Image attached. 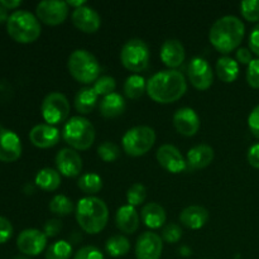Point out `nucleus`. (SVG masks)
<instances>
[{"label":"nucleus","instance_id":"f257e3e1","mask_svg":"<svg viewBox=\"0 0 259 259\" xmlns=\"http://www.w3.org/2000/svg\"><path fill=\"white\" fill-rule=\"evenodd\" d=\"M186 91L187 82L181 71H159L147 81V94L158 104L176 103Z\"/></svg>","mask_w":259,"mask_h":259},{"label":"nucleus","instance_id":"f03ea898","mask_svg":"<svg viewBox=\"0 0 259 259\" xmlns=\"http://www.w3.org/2000/svg\"><path fill=\"white\" fill-rule=\"evenodd\" d=\"M244 33L245 27L239 18L225 15L211 25L209 40L218 52L228 55L239 47L244 38Z\"/></svg>","mask_w":259,"mask_h":259},{"label":"nucleus","instance_id":"7ed1b4c3","mask_svg":"<svg viewBox=\"0 0 259 259\" xmlns=\"http://www.w3.org/2000/svg\"><path fill=\"white\" fill-rule=\"evenodd\" d=\"M108 219V206L101 199L86 196L78 200L76 206V220L85 233L98 234L106 227Z\"/></svg>","mask_w":259,"mask_h":259},{"label":"nucleus","instance_id":"20e7f679","mask_svg":"<svg viewBox=\"0 0 259 259\" xmlns=\"http://www.w3.org/2000/svg\"><path fill=\"white\" fill-rule=\"evenodd\" d=\"M7 29L18 43H32L40 35V24L37 17L27 10H17L9 15Z\"/></svg>","mask_w":259,"mask_h":259},{"label":"nucleus","instance_id":"39448f33","mask_svg":"<svg viewBox=\"0 0 259 259\" xmlns=\"http://www.w3.org/2000/svg\"><path fill=\"white\" fill-rule=\"evenodd\" d=\"M67 68L70 75L81 83H93L100 76L101 67L93 53L86 50H76L68 57Z\"/></svg>","mask_w":259,"mask_h":259},{"label":"nucleus","instance_id":"423d86ee","mask_svg":"<svg viewBox=\"0 0 259 259\" xmlns=\"http://www.w3.org/2000/svg\"><path fill=\"white\" fill-rule=\"evenodd\" d=\"M95 128L83 116H72L62 129V138L72 149L86 151L95 141Z\"/></svg>","mask_w":259,"mask_h":259},{"label":"nucleus","instance_id":"0eeeda50","mask_svg":"<svg viewBox=\"0 0 259 259\" xmlns=\"http://www.w3.org/2000/svg\"><path fill=\"white\" fill-rule=\"evenodd\" d=\"M156 143V132L147 125H138L125 132L121 146L128 156L141 157L148 153Z\"/></svg>","mask_w":259,"mask_h":259},{"label":"nucleus","instance_id":"6e6552de","mask_svg":"<svg viewBox=\"0 0 259 259\" xmlns=\"http://www.w3.org/2000/svg\"><path fill=\"white\" fill-rule=\"evenodd\" d=\"M120 61L126 70L142 72L149 65V50L144 40L139 38L129 39L120 51Z\"/></svg>","mask_w":259,"mask_h":259},{"label":"nucleus","instance_id":"1a4fd4ad","mask_svg":"<svg viewBox=\"0 0 259 259\" xmlns=\"http://www.w3.org/2000/svg\"><path fill=\"white\" fill-rule=\"evenodd\" d=\"M40 111L47 124L57 125L67 119L70 114V103L63 94L51 93L43 99Z\"/></svg>","mask_w":259,"mask_h":259},{"label":"nucleus","instance_id":"9d476101","mask_svg":"<svg viewBox=\"0 0 259 259\" xmlns=\"http://www.w3.org/2000/svg\"><path fill=\"white\" fill-rule=\"evenodd\" d=\"M37 18L47 25L62 24L68 17V5L66 2L45 0L35 8Z\"/></svg>","mask_w":259,"mask_h":259},{"label":"nucleus","instance_id":"9b49d317","mask_svg":"<svg viewBox=\"0 0 259 259\" xmlns=\"http://www.w3.org/2000/svg\"><path fill=\"white\" fill-rule=\"evenodd\" d=\"M187 75H189L191 85L201 91L207 90L214 81L211 66L202 57H194L190 61L189 67H187Z\"/></svg>","mask_w":259,"mask_h":259},{"label":"nucleus","instance_id":"f8f14e48","mask_svg":"<svg viewBox=\"0 0 259 259\" xmlns=\"http://www.w3.org/2000/svg\"><path fill=\"white\" fill-rule=\"evenodd\" d=\"M47 237L38 229H25L18 235L17 247L24 255H38L46 249Z\"/></svg>","mask_w":259,"mask_h":259},{"label":"nucleus","instance_id":"ddd939ff","mask_svg":"<svg viewBox=\"0 0 259 259\" xmlns=\"http://www.w3.org/2000/svg\"><path fill=\"white\" fill-rule=\"evenodd\" d=\"M162 250H163V240L156 233L144 232L137 239V259H161Z\"/></svg>","mask_w":259,"mask_h":259},{"label":"nucleus","instance_id":"4468645a","mask_svg":"<svg viewBox=\"0 0 259 259\" xmlns=\"http://www.w3.org/2000/svg\"><path fill=\"white\" fill-rule=\"evenodd\" d=\"M157 161L159 166L171 174H181L187 168V162L181 152L172 144H163L157 151Z\"/></svg>","mask_w":259,"mask_h":259},{"label":"nucleus","instance_id":"2eb2a0df","mask_svg":"<svg viewBox=\"0 0 259 259\" xmlns=\"http://www.w3.org/2000/svg\"><path fill=\"white\" fill-rule=\"evenodd\" d=\"M22 156V142L10 129L0 125V161L14 162Z\"/></svg>","mask_w":259,"mask_h":259},{"label":"nucleus","instance_id":"dca6fc26","mask_svg":"<svg viewBox=\"0 0 259 259\" xmlns=\"http://www.w3.org/2000/svg\"><path fill=\"white\" fill-rule=\"evenodd\" d=\"M56 166L60 175L76 177L82 171V159L75 149L62 148L56 154Z\"/></svg>","mask_w":259,"mask_h":259},{"label":"nucleus","instance_id":"f3484780","mask_svg":"<svg viewBox=\"0 0 259 259\" xmlns=\"http://www.w3.org/2000/svg\"><path fill=\"white\" fill-rule=\"evenodd\" d=\"M71 18H72L73 25L83 33L98 32L101 25V18L99 13L88 5L73 9Z\"/></svg>","mask_w":259,"mask_h":259},{"label":"nucleus","instance_id":"a211bd4d","mask_svg":"<svg viewBox=\"0 0 259 259\" xmlns=\"http://www.w3.org/2000/svg\"><path fill=\"white\" fill-rule=\"evenodd\" d=\"M174 125L182 136L192 137L199 132L200 118L194 109L181 108L175 113Z\"/></svg>","mask_w":259,"mask_h":259},{"label":"nucleus","instance_id":"6ab92c4d","mask_svg":"<svg viewBox=\"0 0 259 259\" xmlns=\"http://www.w3.org/2000/svg\"><path fill=\"white\" fill-rule=\"evenodd\" d=\"M29 141L37 148H52L60 141V132L50 124H38L29 132Z\"/></svg>","mask_w":259,"mask_h":259},{"label":"nucleus","instance_id":"aec40b11","mask_svg":"<svg viewBox=\"0 0 259 259\" xmlns=\"http://www.w3.org/2000/svg\"><path fill=\"white\" fill-rule=\"evenodd\" d=\"M159 56H161L162 62L167 67L175 70L182 65L186 57V52H185L184 45L179 39H167L162 45Z\"/></svg>","mask_w":259,"mask_h":259},{"label":"nucleus","instance_id":"412c9836","mask_svg":"<svg viewBox=\"0 0 259 259\" xmlns=\"http://www.w3.org/2000/svg\"><path fill=\"white\" fill-rule=\"evenodd\" d=\"M115 223L119 230L125 234H133L139 228L138 211L131 205H123L116 210Z\"/></svg>","mask_w":259,"mask_h":259},{"label":"nucleus","instance_id":"4be33fe9","mask_svg":"<svg viewBox=\"0 0 259 259\" xmlns=\"http://www.w3.org/2000/svg\"><path fill=\"white\" fill-rule=\"evenodd\" d=\"M209 220V211L200 205H191L182 210L180 214V222L182 225L192 230L201 229Z\"/></svg>","mask_w":259,"mask_h":259},{"label":"nucleus","instance_id":"5701e85b","mask_svg":"<svg viewBox=\"0 0 259 259\" xmlns=\"http://www.w3.org/2000/svg\"><path fill=\"white\" fill-rule=\"evenodd\" d=\"M214 159V149L207 144L195 146L187 152V167L192 171L209 166Z\"/></svg>","mask_w":259,"mask_h":259},{"label":"nucleus","instance_id":"b1692460","mask_svg":"<svg viewBox=\"0 0 259 259\" xmlns=\"http://www.w3.org/2000/svg\"><path fill=\"white\" fill-rule=\"evenodd\" d=\"M144 225L151 229H159L166 223L167 215L163 207L157 202H148L143 206L141 212Z\"/></svg>","mask_w":259,"mask_h":259},{"label":"nucleus","instance_id":"393cba45","mask_svg":"<svg viewBox=\"0 0 259 259\" xmlns=\"http://www.w3.org/2000/svg\"><path fill=\"white\" fill-rule=\"evenodd\" d=\"M125 100L120 94L113 93L105 96L100 103V114L106 119L120 116L125 111Z\"/></svg>","mask_w":259,"mask_h":259},{"label":"nucleus","instance_id":"a878e982","mask_svg":"<svg viewBox=\"0 0 259 259\" xmlns=\"http://www.w3.org/2000/svg\"><path fill=\"white\" fill-rule=\"evenodd\" d=\"M218 77L225 83H232L239 76V63L232 57H220L217 62Z\"/></svg>","mask_w":259,"mask_h":259},{"label":"nucleus","instance_id":"bb28decb","mask_svg":"<svg viewBox=\"0 0 259 259\" xmlns=\"http://www.w3.org/2000/svg\"><path fill=\"white\" fill-rule=\"evenodd\" d=\"M98 103V94L93 88H82L75 95V108L80 114H90Z\"/></svg>","mask_w":259,"mask_h":259},{"label":"nucleus","instance_id":"cd10ccee","mask_svg":"<svg viewBox=\"0 0 259 259\" xmlns=\"http://www.w3.org/2000/svg\"><path fill=\"white\" fill-rule=\"evenodd\" d=\"M35 185L43 191H55L61 186L60 172L53 168H42L35 176Z\"/></svg>","mask_w":259,"mask_h":259},{"label":"nucleus","instance_id":"c85d7f7f","mask_svg":"<svg viewBox=\"0 0 259 259\" xmlns=\"http://www.w3.org/2000/svg\"><path fill=\"white\" fill-rule=\"evenodd\" d=\"M123 89L126 98L131 100H137V99L142 98L147 91V81L143 76L134 73V75L126 77Z\"/></svg>","mask_w":259,"mask_h":259},{"label":"nucleus","instance_id":"c756f323","mask_svg":"<svg viewBox=\"0 0 259 259\" xmlns=\"http://www.w3.org/2000/svg\"><path fill=\"white\" fill-rule=\"evenodd\" d=\"M105 249L110 257H124L131 250V243L124 235H114L106 240Z\"/></svg>","mask_w":259,"mask_h":259},{"label":"nucleus","instance_id":"7c9ffc66","mask_svg":"<svg viewBox=\"0 0 259 259\" xmlns=\"http://www.w3.org/2000/svg\"><path fill=\"white\" fill-rule=\"evenodd\" d=\"M77 186L82 192L88 195H95L103 189V180L96 174H85L80 176Z\"/></svg>","mask_w":259,"mask_h":259},{"label":"nucleus","instance_id":"2f4dec72","mask_svg":"<svg viewBox=\"0 0 259 259\" xmlns=\"http://www.w3.org/2000/svg\"><path fill=\"white\" fill-rule=\"evenodd\" d=\"M72 255V245L66 240H57L46 250V259H70Z\"/></svg>","mask_w":259,"mask_h":259},{"label":"nucleus","instance_id":"473e14b6","mask_svg":"<svg viewBox=\"0 0 259 259\" xmlns=\"http://www.w3.org/2000/svg\"><path fill=\"white\" fill-rule=\"evenodd\" d=\"M50 210L57 217H67L73 211V202L65 195H56L51 200Z\"/></svg>","mask_w":259,"mask_h":259},{"label":"nucleus","instance_id":"72a5a7b5","mask_svg":"<svg viewBox=\"0 0 259 259\" xmlns=\"http://www.w3.org/2000/svg\"><path fill=\"white\" fill-rule=\"evenodd\" d=\"M146 197L147 189L142 184H133L129 187L128 192H126V201H128V205H131L133 207L143 204Z\"/></svg>","mask_w":259,"mask_h":259},{"label":"nucleus","instance_id":"f704fd0d","mask_svg":"<svg viewBox=\"0 0 259 259\" xmlns=\"http://www.w3.org/2000/svg\"><path fill=\"white\" fill-rule=\"evenodd\" d=\"M98 154L104 162H114L120 157V149L113 142H103L98 147Z\"/></svg>","mask_w":259,"mask_h":259},{"label":"nucleus","instance_id":"c9c22d12","mask_svg":"<svg viewBox=\"0 0 259 259\" xmlns=\"http://www.w3.org/2000/svg\"><path fill=\"white\" fill-rule=\"evenodd\" d=\"M116 88V82H115V78L111 77V76H101L99 77L98 80L94 82V91L98 94V96L103 95L104 98L110 94L114 93Z\"/></svg>","mask_w":259,"mask_h":259},{"label":"nucleus","instance_id":"e433bc0d","mask_svg":"<svg viewBox=\"0 0 259 259\" xmlns=\"http://www.w3.org/2000/svg\"><path fill=\"white\" fill-rule=\"evenodd\" d=\"M240 13L248 22H259V0H244L240 4Z\"/></svg>","mask_w":259,"mask_h":259},{"label":"nucleus","instance_id":"4c0bfd02","mask_svg":"<svg viewBox=\"0 0 259 259\" xmlns=\"http://www.w3.org/2000/svg\"><path fill=\"white\" fill-rule=\"evenodd\" d=\"M182 237V229L177 224H168L163 228L162 230V240L169 243V244H175L179 242Z\"/></svg>","mask_w":259,"mask_h":259},{"label":"nucleus","instance_id":"58836bf2","mask_svg":"<svg viewBox=\"0 0 259 259\" xmlns=\"http://www.w3.org/2000/svg\"><path fill=\"white\" fill-rule=\"evenodd\" d=\"M247 82L250 88L259 89V58H255L248 65Z\"/></svg>","mask_w":259,"mask_h":259},{"label":"nucleus","instance_id":"ea45409f","mask_svg":"<svg viewBox=\"0 0 259 259\" xmlns=\"http://www.w3.org/2000/svg\"><path fill=\"white\" fill-rule=\"evenodd\" d=\"M73 259H104L103 253L93 245H86L76 252Z\"/></svg>","mask_w":259,"mask_h":259},{"label":"nucleus","instance_id":"a19ab883","mask_svg":"<svg viewBox=\"0 0 259 259\" xmlns=\"http://www.w3.org/2000/svg\"><path fill=\"white\" fill-rule=\"evenodd\" d=\"M13 225L7 218L0 217V244H4L12 238Z\"/></svg>","mask_w":259,"mask_h":259},{"label":"nucleus","instance_id":"79ce46f5","mask_svg":"<svg viewBox=\"0 0 259 259\" xmlns=\"http://www.w3.org/2000/svg\"><path fill=\"white\" fill-rule=\"evenodd\" d=\"M62 229V223L58 219H50L45 223V227H43V230H45V234L47 238H53L58 234Z\"/></svg>","mask_w":259,"mask_h":259},{"label":"nucleus","instance_id":"37998d69","mask_svg":"<svg viewBox=\"0 0 259 259\" xmlns=\"http://www.w3.org/2000/svg\"><path fill=\"white\" fill-rule=\"evenodd\" d=\"M248 126L253 136L259 139V105L250 111L249 116H248Z\"/></svg>","mask_w":259,"mask_h":259},{"label":"nucleus","instance_id":"c03bdc74","mask_svg":"<svg viewBox=\"0 0 259 259\" xmlns=\"http://www.w3.org/2000/svg\"><path fill=\"white\" fill-rule=\"evenodd\" d=\"M249 48L253 53L259 56V23L253 28L249 35Z\"/></svg>","mask_w":259,"mask_h":259},{"label":"nucleus","instance_id":"a18cd8bd","mask_svg":"<svg viewBox=\"0 0 259 259\" xmlns=\"http://www.w3.org/2000/svg\"><path fill=\"white\" fill-rule=\"evenodd\" d=\"M247 158L250 166L259 169V143L253 144V146L250 147L249 151H248Z\"/></svg>","mask_w":259,"mask_h":259},{"label":"nucleus","instance_id":"49530a36","mask_svg":"<svg viewBox=\"0 0 259 259\" xmlns=\"http://www.w3.org/2000/svg\"><path fill=\"white\" fill-rule=\"evenodd\" d=\"M237 60L238 62L242 63V65H249L253 61L252 52L248 48H239L237 51Z\"/></svg>","mask_w":259,"mask_h":259},{"label":"nucleus","instance_id":"de8ad7c7","mask_svg":"<svg viewBox=\"0 0 259 259\" xmlns=\"http://www.w3.org/2000/svg\"><path fill=\"white\" fill-rule=\"evenodd\" d=\"M20 4H22L20 0H0V5H3L7 10L15 9V8L19 7Z\"/></svg>","mask_w":259,"mask_h":259},{"label":"nucleus","instance_id":"09e8293b","mask_svg":"<svg viewBox=\"0 0 259 259\" xmlns=\"http://www.w3.org/2000/svg\"><path fill=\"white\" fill-rule=\"evenodd\" d=\"M67 3V5L68 7H72V8H75V9H78V8H81V7H85L86 5V2L85 0H68V2H66Z\"/></svg>","mask_w":259,"mask_h":259},{"label":"nucleus","instance_id":"8fccbe9b","mask_svg":"<svg viewBox=\"0 0 259 259\" xmlns=\"http://www.w3.org/2000/svg\"><path fill=\"white\" fill-rule=\"evenodd\" d=\"M9 19V15H8V10L5 9L3 5H0V24L3 23H7Z\"/></svg>","mask_w":259,"mask_h":259},{"label":"nucleus","instance_id":"3c124183","mask_svg":"<svg viewBox=\"0 0 259 259\" xmlns=\"http://www.w3.org/2000/svg\"><path fill=\"white\" fill-rule=\"evenodd\" d=\"M14 259H29V258L25 257V255H17Z\"/></svg>","mask_w":259,"mask_h":259}]
</instances>
